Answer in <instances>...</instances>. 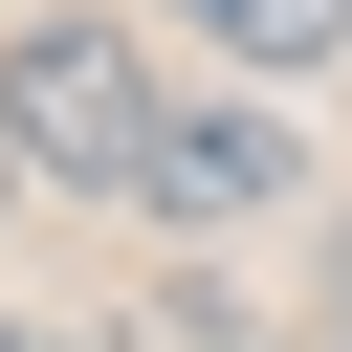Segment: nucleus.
Returning <instances> with one entry per match:
<instances>
[{"label":"nucleus","mask_w":352,"mask_h":352,"mask_svg":"<svg viewBox=\"0 0 352 352\" xmlns=\"http://www.w3.org/2000/svg\"><path fill=\"white\" fill-rule=\"evenodd\" d=\"M154 44L132 22H0V132H22V176L44 198H132V154H154Z\"/></svg>","instance_id":"nucleus-1"},{"label":"nucleus","mask_w":352,"mask_h":352,"mask_svg":"<svg viewBox=\"0 0 352 352\" xmlns=\"http://www.w3.org/2000/svg\"><path fill=\"white\" fill-rule=\"evenodd\" d=\"M264 198H308V176H286V110H242V88L154 110V154H132V220H176V242H242Z\"/></svg>","instance_id":"nucleus-2"},{"label":"nucleus","mask_w":352,"mask_h":352,"mask_svg":"<svg viewBox=\"0 0 352 352\" xmlns=\"http://www.w3.org/2000/svg\"><path fill=\"white\" fill-rule=\"evenodd\" d=\"M242 88H308V66H352V0H176Z\"/></svg>","instance_id":"nucleus-3"},{"label":"nucleus","mask_w":352,"mask_h":352,"mask_svg":"<svg viewBox=\"0 0 352 352\" xmlns=\"http://www.w3.org/2000/svg\"><path fill=\"white\" fill-rule=\"evenodd\" d=\"M22 198H44V176H22V132H0V220H22Z\"/></svg>","instance_id":"nucleus-4"},{"label":"nucleus","mask_w":352,"mask_h":352,"mask_svg":"<svg viewBox=\"0 0 352 352\" xmlns=\"http://www.w3.org/2000/svg\"><path fill=\"white\" fill-rule=\"evenodd\" d=\"M330 352H352V242H330Z\"/></svg>","instance_id":"nucleus-5"}]
</instances>
